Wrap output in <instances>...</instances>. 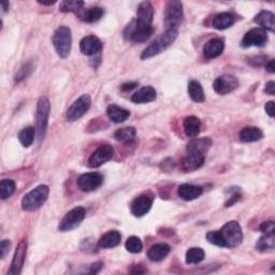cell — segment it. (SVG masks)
<instances>
[{"instance_id":"27","label":"cell","mask_w":275,"mask_h":275,"mask_svg":"<svg viewBox=\"0 0 275 275\" xmlns=\"http://www.w3.org/2000/svg\"><path fill=\"white\" fill-rule=\"evenodd\" d=\"M106 114H108L109 119L112 122L116 124L124 123L130 116V112L128 110L121 108V106L115 105V104H111L108 106V109H106Z\"/></svg>"},{"instance_id":"15","label":"cell","mask_w":275,"mask_h":275,"mask_svg":"<svg viewBox=\"0 0 275 275\" xmlns=\"http://www.w3.org/2000/svg\"><path fill=\"white\" fill-rule=\"evenodd\" d=\"M26 254H27V241L22 240L16 247L15 254L13 256V260L11 263V268L8 271V275H19L22 272L23 265L25 262Z\"/></svg>"},{"instance_id":"18","label":"cell","mask_w":275,"mask_h":275,"mask_svg":"<svg viewBox=\"0 0 275 275\" xmlns=\"http://www.w3.org/2000/svg\"><path fill=\"white\" fill-rule=\"evenodd\" d=\"M225 50V42L220 38H213L209 40L203 47V56L207 59H214L223 54Z\"/></svg>"},{"instance_id":"43","label":"cell","mask_w":275,"mask_h":275,"mask_svg":"<svg viewBox=\"0 0 275 275\" xmlns=\"http://www.w3.org/2000/svg\"><path fill=\"white\" fill-rule=\"evenodd\" d=\"M11 242L9 240H4L0 244V254H2V259H5L6 256L8 255L9 251H10Z\"/></svg>"},{"instance_id":"36","label":"cell","mask_w":275,"mask_h":275,"mask_svg":"<svg viewBox=\"0 0 275 275\" xmlns=\"http://www.w3.org/2000/svg\"><path fill=\"white\" fill-rule=\"evenodd\" d=\"M35 135H37L35 129L32 126H28L20 131L19 140L24 147H29L33 143Z\"/></svg>"},{"instance_id":"42","label":"cell","mask_w":275,"mask_h":275,"mask_svg":"<svg viewBox=\"0 0 275 275\" xmlns=\"http://www.w3.org/2000/svg\"><path fill=\"white\" fill-rule=\"evenodd\" d=\"M240 199H241V193H240V191H239V190H234V191L232 192L231 196H230V197L228 198V200H227V202H226V208H229V207L233 206L234 203L238 202Z\"/></svg>"},{"instance_id":"19","label":"cell","mask_w":275,"mask_h":275,"mask_svg":"<svg viewBox=\"0 0 275 275\" xmlns=\"http://www.w3.org/2000/svg\"><path fill=\"white\" fill-rule=\"evenodd\" d=\"M205 154L191 153L184 157L181 162V169L184 172H192L198 170L205 164Z\"/></svg>"},{"instance_id":"38","label":"cell","mask_w":275,"mask_h":275,"mask_svg":"<svg viewBox=\"0 0 275 275\" xmlns=\"http://www.w3.org/2000/svg\"><path fill=\"white\" fill-rule=\"evenodd\" d=\"M126 250L131 253V254H138L142 251V248H143V243L140 240L138 237L132 235L130 238L127 239V241L125 243Z\"/></svg>"},{"instance_id":"44","label":"cell","mask_w":275,"mask_h":275,"mask_svg":"<svg viewBox=\"0 0 275 275\" xmlns=\"http://www.w3.org/2000/svg\"><path fill=\"white\" fill-rule=\"evenodd\" d=\"M248 63H250L253 66H256V67L257 66H261L264 63L267 64V56H255V57H252V58H250V60H248Z\"/></svg>"},{"instance_id":"45","label":"cell","mask_w":275,"mask_h":275,"mask_svg":"<svg viewBox=\"0 0 275 275\" xmlns=\"http://www.w3.org/2000/svg\"><path fill=\"white\" fill-rule=\"evenodd\" d=\"M103 268V263L101 261H97L93 264H91L90 270H88V273L90 274H97L98 272H100V270Z\"/></svg>"},{"instance_id":"22","label":"cell","mask_w":275,"mask_h":275,"mask_svg":"<svg viewBox=\"0 0 275 275\" xmlns=\"http://www.w3.org/2000/svg\"><path fill=\"white\" fill-rule=\"evenodd\" d=\"M157 93L152 86H144L131 96V101L135 103H148L156 99Z\"/></svg>"},{"instance_id":"24","label":"cell","mask_w":275,"mask_h":275,"mask_svg":"<svg viewBox=\"0 0 275 275\" xmlns=\"http://www.w3.org/2000/svg\"><path fill=\"white\" fill-rule=\"evenodd\" d=\"M235 22V17L230 12H221L214 16L212 25L217 30H225L231 27Z\"/></svg>"},{"instance_id":"48","label":"cell","mask_w":275,"mask_h":275,"mask_svg":"<svg viewBox=\"0 0 275 275\" xmlns=\"http://www.w3.org/2000/svg\"><path fill=\"white\" fill-rule=\"evenodd\" d=\"M138 86V83L137 82H129V83H125L122 85V91L123 92H129L131 90H134V88H136Z\"/></svg>"},{"instance_id":"37","label":"cell","mask_w":275,"mask_h":275,"mask_svg":"<svg viewBox=\"0 0 275 275\" xmlns=\"http://www.w3.org/2000/svg\"><path fill=\"white\" fill-rule=\"evenodd\" d=\"M15 188L16 185L13 180H3L0 183V197L3 200L10 198L14 193Z\"/></svg>"},{"instance_id":"3","label":"cell","mask_w":275,"mask_h":275,"mask_svg":"<svg viewBox=\"0 0 275 275\" xmlns=\"http://www.w3.org/2000/svg\"><path fill=\"white\" fill-rule=\"evenodd\" d=\"M50 188L47 185H39L28 193H26L22 200V209L26 212H32L40 209L49 198Z\"/></svg>"},{"instance_id":"20","label":"cell","mask_w":275,"mask_h":275,"mask_svg":"<svg viewBox=\"0 0 275 275\" xmlns=\"http://www.w3.org/2000/svg\"><path fill=\"white\" fill-rule=\"evenodd\" d=\"M203 192V188L198 185L192 184H182L177 188L179 197L185 201H192L199 198Z\"/></svg>"},{"instance_id":"39","label":"cell","mask_w":275,"mask_h":275,"mask_svg":"<svg viewBox=\"0 0 275 275\" xmlns=\"http://www.w3.org/2000/svg\"><path fill=\"white\" fill-rule=\"evenodd\" d=\"M206 238H207V240L213 245H216L218 247H226L223 238H221V234L219 232V230L218 231H209L207 233Z\"/></svg>"},{"instance_id":"13","label":"cell","mask_w":275,"mask_h":275,"mask_svg":"<svg viewBox=\"0 0 275 275\" xmlns=\"http://www.w3.org/2000/svg\"><path fill=\"white\" fill-rule=\"evenodd\" d=\"M114 155V148L109 144L100 145L88 159V166L92 168H98L105 163L110 162Z\"/></svg>"},{"instance_id":"2","label":"cell","mask_w":275,"mask_h":275,"mask_svg":"<svg viewBox=\"0 0 275 275\" xmlns=\"http://www.w3.org/2000/svg\"><path fill=\"white\" fill-rule=\"evenodd\" d=\"M177 34H179V30L165 31V33H163L161 37H158L152 44H149V46L142 52L141 59L145 60L152 58L165 52L167 49H169L176 40Z\"/></svg>"},{"instance_id":"26","label":"cell","mask_w":275,"mask_h":275,"mask_svg":"<svg viewBox=\"0 0 275 275\" xmlns=\"http://www.w3.org/2000/svg\"><path fill=\"white\" fill-rule=\"evenodd\" d=\"M212 144H213V142L210 138L193 139L187 145V152L188 154H191V153L205 154L211 148Z\"/></svg>"},{"instance_id":"14","label":"cell","mask_w":275,"mask_h":275,"mask_svg":"<svg viewBox=\"0 0 275 275\" xmlns=\"http://www.w3.org/2000/svg\"><path fill=\"white\" fill-rule=\"evenodd\" d=\"M239 86V80L230 74L218 76L214 83H213V88L218 95H227L235 91Z\"/></svg>"},{"instance_id":"8","label":"cell","mask_w":275,"mask_h":275,"mask_svg":"<svg viewBox=\"0 0 275 275\" xmlns=\"http://www.w3.org/2000/svg\"><path fill=\"white\" fill-rule=\"evenodd\" d=\"M86 216V210L83 207H76L69 211L67 214L61 219L58 226L59 231H70L80 226Z\"/></svg>"},{"instance_id":"47","label":"cell","mask_w":275,"mask_h":275,"mask_svg":"<svg viewBox=\"0 0 275 275\" xmlns=\"http://www.w3.org/2000/svg\"><path fill=\"white\" fill-rule=\"evenodd\" d=\"M264 110L270 117H274V102L273 101H269V102L265 103Z\"/></svg>"},{"instance_id":"7","label":"cell","mask_w":275,"mask_h":275,"mask_svg":"<svg viewBox=\"0 0 275 275\" xmlns=\"http://www.w3.org/2000/svg\"><path fill=\"white\" fill-rule=\"evenodd\" d=\"M153 33V26L145 27V26L137 24V22L134 20L127 25V27L124 30V38L134 43H143L152 37Z\"/></svg>"},{"instance_id":"40","label":"cell","mask_w":275,"mask_h":275,"mask_svg":"<svg viewBox=\"0 0 275 275\" xmlns=\"http://www.w3.org/2000/svg\"><path fill=\"white\" fill-rule=\"evenodd\" d=\"M31 70H32V67L30 64H25L20 70H19V72H17L15 74V81L16 82H21L22 80L26 78L27 77L30 72H31Z\"/></svg>"},{"instance_id":"6","label":"cell","mask_w":275,"mask_h":275,"mask_svg":"<svg viewBox=\"0 0 275 275\" xmlns=\"http://www.w3.org/2000/svg\"><path fill=\"white\" fill-rule=\"evenodd\" d=\"M221 238L225 242L226 248H231L240 245L243 240V232L240 224L235 220L228 221L224 227L219 230Z\"/></svg>"},{"instance_id":"30","label":"cell","mask_w":275,"mask_h":275,"mask_svg":"<svg viewBox=\"0 0 275 275\" xmlns=\"http://www.w3.org/2000/svg\"><path fill=\"white\" fill-rule=\"evenodd\" d=\"M263 138V134L258 127H245L240 131V141L244 143L259 141Z\"/></svg>"},{"instance_id":"1","label":"cell","mask_w":275,"mask_h":275,"mask_svg":"<svg viewBox=\"0 0 275 275\" xmlns=\"http://www.w3.org/2000/svg\"><path fill=\"white\" fill-rule=\"evenodd\" d=\"M51 111V103L47 97H40L37 103V112H35V132H37L38 145L40 146L46 138L47 129L49 125V117Z\"/></svg>"},{"instance_id":"35","label":"cell","mask_w":275,"mask_h":275,"mask_svg":"<svg viewBox=\"0 0 275 275\" xmlns=\"http://www.w3.org/2000/svg\"><path fill=\"white\" fill-rule=\"evenodd\" d=\"M205 251L200 247H191L186 252V263L187 264H197L205 259Z\"/></svg>"},{"instance_id":"50","label":"cell","mask_w":275,"mask_h":275,"mask_svg":"<svg viewBox=\"0 0 275 275\" xmlns=\"http://www.w3.org/2000/svg\"><path fill=\"white\" fill-rule=\"evenodd\" d=\"M142 267H143V265H141V264H138V265H135V267H134V268H135V270H131L130 272H131V273H134V274H137V273H138V274H142V273H145V272H146L145 270H140V269H141Z\"/></svg>"},{"instance_id":"5","label":"cell","mask_w":275,"mask_h":275,"mask_svg":"<svg viewBox=\"0 0 275 275\" xmlns=\"http://www.w3.org/2000/svg\"><path fill=\"white\" fill-rule=\"evenodd\" d=\"M183 4L177 0H172L166 6L165 10V27L166 31L177 30L183 21Z\"/></svg>"},{"instance_id":"23","label":"cell","mask_w":275,"mask_h":275,"mask_svg":"<svg viewBox=\"0 0 275 275\" xmlns=\"http://www.w3.org/2000/svg\"><path fill=\"white\" fill-rule=\"evenodd\" d=\"M170 246L166 243H158L153 245L147 252V258L153 262H159L166 259L170 253Z\"/></svg>"},{"instance_id":"32","label":"cell","mask_w":275,"mask_h":275,"mask_svg":"<svg viewBox=\"0 0 275 275\" xmlns=\"http://www.w3.org/2000/svg\"><path fill=\"white\" fill-rule=\"evenodd\" d=\"M257 251L270 252L275 248V233H263V235L257 241Z\"/></svg>"},{"instance_id":"46","label":"cell","mask_w":275,"mask_h":275,"mask_svg":"<svg viewBox=\"0 0 275 275\" xmlns=\"http://www.w3.org/2000/svg\"><path fill=\"white\" fill-rule=\"evenodd\" d=\"M264 93L268 94V95H271V96H274V94H275V82L274 81H270L265 84Z\"/></svg>"},{"instance_id":"29","label":"cell","mask_w":275,"mask_h":275,"mask_svg":"<svg viewBox=\"0 0 275 275\" xmlns=\"http://www.w3.org/2000/svg\"><path fill=\"white\" fill-rule=\"evenodd\" d=\"M183 127H184V131H185L186 136L190 137V138H194L200 134L201 122L196 116H188L184 120Z\"/></svg>"},{"instance_id":"31","label":"cell","mask_w":275,"mask_h":275,"mask_svg":"<svg viewBox=\"0 0 275 275\" xmlns=\"http://www.w3.org/2000/svg\"><path fill=\"white\" fill-rule=\"evenodd\" d=\"M188 95L190 97V99L197 103H202L206 100L202 85L200 84V82L194 81V80H192V81L188 83Z\"/></svg>"},{"instance_id":"34","label":"cell","mask_w":275,"mask_h":275,"mask_svg":"<svg viewBox=\"0 0 275 275\" xmlns=\"http://www.w3.org/2000/svg\"><path fill=\"white\" fill-rule=\"evenodd\" d=\"M84 2L81 0H66V2H61L59 5V11L64 13H76L78 14L83 10Z\"/></svg>"},{"instance_id":"51","label":"cell","mask_w":275,"mask_h":275,"mask_svg":"<svg viewBox=\"0 0 275 275\" xmlns=\"http://www.w3.org/2000/svg\"><path fill=\"white\" fill-rule=\"evenodd\" d=\"M0 6H2V8H3V11L7 12L9 10V7H10V3H9V2H3L2 4H0Z\"/></svg>"},{"instance_id":"17","label":"cell","mask_w":275,"mask_h":275,"mask_svg":"<svg viewBox=\"0 0 275 275\" xmlns=\"http://www.w3.org/2000/svg\"><path fill=\"white\" fill-rule=\"evenodd\" d=\"M154 19V7L149 2H143L138 6L136 22L141 26L150 27Z\"/></svg>"},{"instance_id":"28","label":"cell","mask_w":275,"mask_h":275,"mask_svg":"<svg viewBox=\"0 0 275 275\" xmlns=\"http://www.w3.org/2000/svg\"><path fill=\"white\" fill-rule=\"evenodd\" d=\"M104 11L100 7H94L86 9V10H82L77 14V16L85 23H95L98 22L101 17L103 16Z\"/></svg>"},{"instance_id":"16","label":"cell","mask_w":275,"mask_h":275,"mask_svg":"<svg viewBox=\"0 0 275 275\" xmlns=\"http://www.w3.org/2000/svg\"><path fill=\"white\" fill-rule=\"evenodd\" d=\"M102 42L95 35H86L80 42V50L86 56H95L102 51Z\"/></svg>"},{"instance_id":"41","label":"cell","mask_w":275,"mask_h":275,"mask_svg":"<svg viewBox=\"0 0 275 275\" xmlns=\"http://www.w3.org/2000/svg\"><path fill=\"white\" fill-rule=\"evenodd\" d=\"M274 221L273 220H269V221H264L259 227V230L262 233H272L274 232Z\"/></svg>"},{"instance_id":"11","label":"cell","mask_w":275,"mask_h":275,"mask_svg":"<svg viewBox=\"0 0 275 275\" xmlns=\"http://www.w3.org/2000/svg\"><path fill=\"white\" fill-rule=\"evenodd\" d=\"M268 43V34L267 31H264L261 28H253L250 31H247L242 39L241 46L245 49L256 47V48H263Z\"/></svg>"},{"instance_id":"9","label":"cell","mask_w":275,"mask_h":275,"mask_svg":"<svg viewBox=\"0 0 275 275\" xmlns=\"http://www.w3.org/2000/svg\"><path fill=\"white\" fill-rule=\"evenodd\" d=\"M92 104V98L88 94L82 95L80 98H77L67 111V120L68 122H75L83 117L84 115L88 112Z\"/></svg>"},{"instance_id":"4","label":"cell","mask_w":275,"mask_h":275,"mask_svg":"<svg viewBox=\"0 0 275 275\" xmlns=\"http://www.w3.org/2000/svg\"><path fill=\"white\" fill-rule=\"evenodd\" d=\"M52 43L55 48L57 55L60 58H67L70 55L72 47V34L71 29L67 26H60L53 34Z\"/></svg>"},{"instance_id":"49","label":"cell","mask_w":275,"mask_h":275,"mask_svg":"<svg viewBox=\"0 0 275 275\" xmlns=\"http://www.w3.org/2000/svg\"><path fill=\"white\" fill-rule=\"evenodd\" d=\"M265 70H267L269 73L275 72V60L274 59H271L269 63L265 64Z\"/></svg>"},{"instance_id":"25","label":"cell","mask_w":275,"mask_h":275,"mask_svg":"<svg viewBox=\"0 0 275 275\" xmlns=\"http://www.w3.org/2000/svg\"><path fill=\"white\" fill-rule=\"evenodd\" d=\"M121 240L122 235L117 230H111V231L106 232L99 239L98 247L103 248V250H105V248L116 247L121 244Z\"/></svg>"},{"instance_id":"21","label":"cell","mask_w":275,"mask_h":275,"mask_svg":"<svg viewBox=\"0 0 275 275\" xmlns=\"http://www.w3.org/2000/svg\"><path fill=\"white\" fill-rule=\"evenodd\" d=\"M254 22L258 24L264 31H275V15L269 10H261L255 16Z\"/></svg>"},{"instance_id":"33","label":"cell","mask_w":275,"mask_h":275,"mask_svg":"<svg viewBox=\"0 0 275 275\" xmlns=\"http://www.w3.org/2000/svg\"><path fill=\"white\" fill-rule=\"evenodd\" d=\"M137 136V130L135 127H124L115 131L114 138L122 143H130Z\"/></svg>"},{"instance_id":"10","label":"cell","mask_w":275,"mask_h":275,"mask_svg":"<svg viewBox=\"0 0 275 275\" xmlns=\"http://www.w3.org/2000/svg\"><path fill=\"white\" fill-rule=\"evenodd\" d=\"M154 202V194L153 192L147 191L143 192L140 196H138L134 201H132L130 206V211L132 215L136 217H142L149 212L152 209Z\"/></svg>"},{"instance_id":"12","label":"cell","mask_w":275,"mask_h":275,"mask_svg":"<svg viewBox=\"0 0 275 275\" xmlns=\"http://www.w3.org/2000/svg\"><path fill=\"white\" fill-rule=\"evenodd\" d=\"M103 183V176L99 172L84 173L77 179L78 188L85 192H91L98 189Z\"/></svg>"},{"instance_id":"52","label":"cell","mask_w":275,"mask_h":275,"mask_svg":"<svg viewBox=\"0 0 275 275\" xmlns=\"http://www.w3.org/2000/svg\"><path fill=\"white\" fill-rule=\"evenodd\" d=\"M38 3L42 6H52V5H54L56 2L54 0V2H51V3H46V2H38Z\"/></svg>"}]
</instances>
